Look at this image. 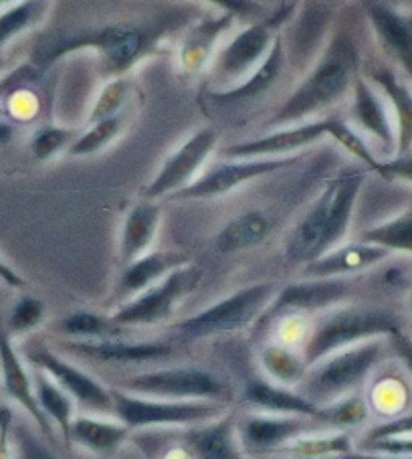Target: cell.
<instances>
[{"mask_svg": "<svg viewBox=\"0 0 412 459\" xmlns=\"http://www.w3.org/2000/svg\"><path fill=\"white\" fill-rule=\"evenodd\" d=\"M130 98V82L125 77H114L107 79L103 90L99 91L98 100L91 108L90 116H87L85 124H93V122H101L107 120V117L120 116L124 114V106Z\"/></svg>", "mask_w": 412, "mask_h": 459, "instance_id": "obj_42", "label": "cell"}, {"mask_svg": "<svg viewBox=\"0 0 412 459\" xmlns=\"http://www.w3.org/2000/svg\"><path fill=\"white\" fill-rule=\"evenodd\" d=\"M391 255V251L360 239L354 243H342L339 247L326 253V255H322L320 259L312 261V264L304 265V278H346V275L366 272V269L382 264V261H386Z\"/></svg>", "mask_w": 412, "mask_h": 459, "instance_id": "obj_27", "label": "cell"}, {"mask_svg": "<svg viewBox=\"0 0 412 459\" xmlns=\"http://www.w3.org/2000/svg\"><path fill=\"white\" fill-rule=\"evenodd\" d=\"M330 459H412V455H386V454H372V451L354 449L350 454L330 457Z\"/></svg>", "mask_w": 412, "mask_h": 459, "instance_id": "obj_52", "label": "cell"}, {"mask_svg": "<svg viewBox=\"0 0 412 459\" xmlns=\"http://www.w3.org/2000/svg\"><path fill=\"white\" fill-rule=\"evenodd\" d=\"M391 342V348L394 351V354L399 356V360L402 362L404 370H407L408 377L412 378V338H408L404 332H396L394 336L388 338Z\"/></svg>", "mask_w": 412, "mask_h": 459, "instance_id": "obj_50", "label": "cell"}, {"mask_svg": "<svg viewBox=\"0 0 412 459\" xmlns=\"http://www.w3.org/2000/svg\"><path fill=\"white\" fill-rule=\"evenodd\" d=\"M13 138H14V126L9 120H4V117H0V146L11 144Z\"/></svg>", "mask_w": 412, "mask_h": 459, "instance_id": "obj_53", "label": "cell"}, {"mask_svg": "<svg viewBox=\"0 0 412 459\" xmlns=\"http://www.w3.org/2000/svg\"><path fill=\"white\" fill-rule=\"evenodd\" d=\"M33 383L39 407L49 419L55 431H59L63 446L71 449V425L77 417V403L43 370L33 368Z\"/></svg>", "mask_w": 412, "mask_h": 459, "instance_id": "obj_30", "label": "cell"}, {"mask_svg": "<svg viewBox=\"0 0 412 459\" xmlns=\"http://www.w3.org/2000/svg\"><path fill=\"white\" fill-rule=\"evenodd\" d=\"M408 386L400 377L382 375L370 385L368 389V407L372 413L384 419H394L407 413L408 407Z\"/></svg>", "mask_w": 412, "mask_h": 459, "instance_id": "obj_37", "label": "cell"}, {"mask_svg": "<svg viewBox=\"0 0 412 459\" xmlns=\"http://www.w3.org/2000/svg\"><path fill=\"white\" fill-rule=\"evenodd\" d=\"M45 318H47V304L43 299L37 296L22 294L17 302L13 304L4 326L14 338V336H22L37 330L45 322Z\"/></svg>", "mask_w": 412, "mask_h": 459, "instance_id": "obj_41", "label": "cell"}, {"mask_svg": "<svg viewBox=\"0 0 412 459\" xmlns=\"http://www.w3.org/2000/svg\"><path fill=\"white\" fill-rule=\"evenodd\" d=\"M202 281V269L186 264L174 269L164 280L154 283L152 288L140 291L128 302H124L109 314L116 324L124 328L156 326L170 320L180 304L193 296Z\"/></svg>", "mask_w": 412, "mask_h": 459, "instance_id": "obj_10", "label": "cell"}, {"mask_svg": "<svg viewBox=\"0 0 412 459\" xmlns=\"http://www.w3.org/2000/svg\"><path fill=\"white\" fill-rule=\"evenodd\" d=\"M0 389L33 419V423L45 435V439L57 441V431L39 407L33 373L29 370L25 356L19 352L14 338L6 330L3 320H0Z\"/></svg>", "mask_w": 412, "mask_h": 459, "instance_id": "obj_16", "label": "cell"}, {"mask_svg": "<svg viewBox=\"0 0 412 459\" xmlns=\"http://www.w3.org/2000/svg\"><path fill=\"white\" fill-rule=\"evenodd\" d=\"M352 106L350 117L352 126L358 132L366 134L376 144L384 150V154L391 158L396 152V130L394 120L388 108V101L376 85H372L362 74L354 82L352 87Z\"/></svg>", "mask_w": 412, "mask_h": 459, "instance_id": "obj_20", "label": "cell"}, {"mask_svg": "<svg viewBox=\"0 0 412 459\" xmlns=\"http://www.w3.org/2000/svg\"><path fill=\"white\" fill-rule=\"evenodd\" d=\"M162 225V204L142 196L128 209L122 223L120 241H117V261L128 265L138 257L152 251V245Z\"/></svg>", "mask_w": 412, "mask_h": 459, "instance_id": "obj_25", "label": "cell"}, {"mask_svg": "<svg viewBox=\"0 0 412 459\" xmlns=\"http://www.w3.org/2000/svg\"><path fill=\"white\" fill-rule=\"evenodd\" d=\"M400 330V322L396 320V316L384 307L339 304L313 324L299 352L309 368L344 348L374 338H391Z\"/></svg>", "mask_w": 412, "mask_h": 459, "instance_id": "obj_4", "label": "cell"}, {"mask_svg": "<svg viewBox=\"0 0 412 459\" xmlns=\"http://www.w3.org/2000/svg\"><path fill=\"white\" fill-rule=\"evenodd\" d=\"M190 264V257L180 251H148L146 255L122 267L120 278L116 281L114 299L117 306L128 302L140 291L152 288L154 283L164 280L174 269Z\"/></svg>", "mask_w": 412, "mask_h": 459, "instance_id": "obj_26", "label": "cell"}, {"mask_svg": "<svg viewBox=\"0 0 412 459\" xmlns=\"http://www.w3.org/2000/svg\"><path fill=\"white\" fill-rule=\"evenodd\" d=\"M410 310H412V283H410Z\"/></svg>", "mask_w": 412, "mask_h": 459, "instance_id": "obj_56", "label": "cell"}, {"mask_svg": "<svg viewBox=\"0 0 412 459\" xmlns=\"http://www.w3.org/2000/svg\"><path fill=\"white\" fill-rule=\"evenodd\" d=\"M30 367L43 370L65 391L77 407L93 415H114L112 386L103 385L98 377L79 368L77 364L63 359L61 354L51 351L49 346H33L27 351Z\"/></svg>", "mask_w": 412, "mask_h": 459, "instance_id": "obj_14", "label": "cell"}, {"mask_svg": "<svg viewBox=\"0 0 412 459\" xmlns=\"http://www.w3.org/2000/svg\"><path fill=\"white\" fill-rule=\"evenodd\" d=\"M53 332L65 336L69 340H106V338H120L124 326L116 324L112 316L91 312V310H77L53 324Z\"/></svg>", "mask_w": 412, "mask_h": 459, "instance_id": "obj_34", "label": "cell"}, {"mask_svg": "<svg viewBox=\"0 0 412 459\" xmlns=\"http://www.w3.org/2000/svg\"><path fill=\"white\" fill-rule=\"evenodd\" d=\"M132 429L103 415H77L71 425V447L79 446L95 455L116 454L130 439Z\"/></svg>", "mask_w": 412, "mask_h": 459, "instance_id": "obj_29", "label": "cell"}, {"mask_svg": "<svg viewBox=\"0 0 412 459\" xmlns=\"http://www.w3.org/2000/svg\"><path fill=\"white\" fill-rule=\"evenodd\" d=\"M114 394V417L132 431L148 429V427H190L196 423L210 421L227 413L231 405L212 401H176L146 397L112 386Z\"/></svg>", "mask_w": 412, "mask_h": 459, "instance_id": "obj_8", "label": "cell"}, {"mask_svg": "<svg viewBox=\"0 0 412 459\" xmlns=\"http://www.w3.org/2000/svg\"><path fill=\"white\" fill-rule=\"evenodd\" d=\"M328 138L334 140L339 148L346 150L352 158H356L368 172L376 174L380 160L376 154L372 152L364 134L356 130L352 124H348L338 116H328Z\"/></svg>", "mask_w": 412, "mask_h": 459, "instance_id": "obj_39", "label": "cell"}, {"mask_svg": "<svg viewBox=\"0 0 412 459\" xmlns=\"http://www.w3.org/2000/svg\"><path fill=\"white\" fill-rule=\"evenodd\" d=\"M360 451H372V454H386V455H412V435L410 437H392L380 439L366 446H358Z\"/></svg>", "mask_w": 412, "mask_h": 459, "instance_id": "obj_48", "label": "cell"}, {"mask_svg": "<svg viewBox=\"0 0 412 459\" xmlns=\"http://www.w3.org/2000/svg\"><path fill=\"white\" fill-rule=\"evenodd\" d=\"M63 346L71 354L82 356L87 360L103 364H142L162 360L174 352L168 342H154V340H124L106 338V340H65Z\"/></svg>", "mask_w": 412, "mask_h": 459, "instance_id": "obj_24", "label": "cell"}, {"mask_svg": "<svg viewBox=\"0 0 412 459\" xmlns=\"http://www.w3.org/2000/svg\"><path fill=\"white\" fill-rule=\"evenodd\" d=\"M180 439L190 459H249L241 446L239 425L231 413L186 427Z\"/></svg>", "mask_w": 412, "mask_h": 459, "instance_id": "obj_21", "label": "cell"}, {"mask_svg": "<svg viewBox=\"0 0 412 459\" xmlns=\"http://www.w3.org/2000/svg\"><path fill=\"white\" fill-rule=\"evenodd\" d=\"M259 367L267 381L296 389L307 373V364L297 348L269 342L259 351Z\"/></svg>", "mask_w": 412, "mask_h": 459, "instance_id": "obj_33", "label": "cell"}, {"mask_svg": "<svg viewBox=\"0 0 412 459\" xmlns=\"http://www.w3.org/2000/svg\"><path fill=\"white\" fill-rule=\"evenodd\" d=\"M293 3H283L273 14L253 21L239 35H235L223 49L217 51L209 67L212 90H228L243 83L261 67L271 53L275 39L281 35L283 22L293 13Z\"/></svg>", "mask_w": 412, "mask_h": 459, "instance_id": "obj_7", "label": "cell"}, {"mask_svg": "<svg viewBox=\"0 0 412 459\" xmlns=\"http://www.w3.org/2000/svg\"><path fill=\"white\" fill-rule=\"evenodd\" d=\"M384 340L388 338H374L326 356L307 368L296 389L322 407L356 393L382 360Z\"/></svg>", "mask_w": 412, "mask_h": 459, "instance_id": "obj_5", "label": "cell"}, {"mask_svg": "<svg viewBox=\"0 0 412 459\" xmlns=\"http://www.w3.org/2000/svg\"><path fill=\"white\" fill-rule=\"evenodd\" d=\"M267 330L273 332V342L299 351L312 330V324L305 314H283L269 324Z\"/></svg>", "mask_w": 412, "mask_h": 459, "instance_id": "obj_44", "label": "cell"}, {"mask_svg": "<svg viewBox=\"0 0 412 459\" xmlns=\"http://www.w3.org/2000/svg\"><path fill=\"white\" fill-rule=\"evenodd\" d=\"M297 162V156L288 158H227L206 169L193 185L172 195L168 201H215L239 191L253 180L289 169Z\"/></svg>", "mask_w": 412, "mask_h": 459, "instance_id": "obj_11", "label": "cell"}, {"mask_svg": "<svg viewBox=\"0 0 412 459\" xmlns=\"http://www.w3.org/2000/svg\"><path fill=\"white\" fill-rule=\"evenodd\" d=\"M125 130V116H114L107 120L85 124V128L79 132L77 140L71 144L67 154L71 158H85L99 154L107 146H112L114 142L122 136Z\"/></svg>", "mask_w": 412, "mask_h": 459, "instance_id": "obj_38", "label": "cell"}, {"mask_svg": "<svg viewBox=\"0 0 412 459\" xmlns=\"http://www.w3.org/2000/svg\"><path fill=\"white\" fill-rule=\"evenodd\" d=\"M120 389L146 394V397L176 399V401H212L231 405L235 386L228 378L215 370L201 367H170L148 370L130 377Z\"/></svg>", "mask_w": 412, "mask_h": 459, "instance_id": "obj_9", "label": "cell"}, {"mask_svg": "<svg viewBox=\"0 0 412 459\" xmlns=\"http://www.w3.org/2000/svg\"><path fill=\"white\" fill-rule=\"evenodd\" d=\"M320 425L322 423L307 417L261 413V411H257V413L245 417L239 423V437L245 451L275 455L277 449L288 446L289 441L301 437V435L318 431L315 427Z\"/></svg>", "mask_w": 412, "mask_h": 459, "instance_id": "obj_19", "label": "cell"}, {"mask_svg": "<svg viewBox=\"0 0 412 459\" xmlns=\"http://www.w3.org/2000/svg\"><path fill=\"white\" fill-rule=\"evenodd\" d=\"M279 288L281 286L277 281L251 283V286L236 290L227 298H220L219 302L204 307V310L190 316V318L178 322L174 330H176L178 338L186 340V342L247 330L255 326L269 304L273 302Z\"/></svg>", "mask_w": 412, "mask_h": 459, "instance_id": "obj_6", "label": "cell"}, {"mask_svg": "<svg viewBox=\"0 0 412 459\" xmlns=\"http://www.w3.org/2000/svg\"><path fill=\"white\" fill-rule=\"evenodd\" d=\"M328 138V117L320 120L301 122L293 126H283L263 136L235 142L223 150L225 158H288L297 156V152L312 148L320 140Z\"/></svg>", "mask_w": 412, "mask_h": 459, "instance_id": "obj_17", "label": "cell"}, {"mask_svg": "<svg viewBox=\"0 0 412 459\" xmlns=\"http://www.w3.org/2000/svg\"><path fill=\"white\" fill-rule=\"evenodd\" d=\"M170 29L172 17L144 22L122 21L93 29L65 30L61 35L43 37L35 47L30 63L45 71L71 53L93 51L98 55L103 77H125L138 63L164 53L162 43Z\"/></svg>", "mask_w": 412, "mask_h": 459, "instance_id": "obj_1", "label": "cell"}, {"mask_svg": "<svg viewBox=\"0 0 412 459\" xmlns=\"http://www.w3.org/2000/svg\"><path fill=\"white\" fill-rule=\"evenodd\" d=\"M326 407L331 429H352V427H358L366 421L372 413L366 397H360L358 393L346 394V397L330 403Z\"/></svg>", "mask_w": 412, "mask_h": 459, "instance_id": "obj_43", "label": "cell"}, {"mask_svg": "<svg viewBox=\"0 0 412 459\" xmlns=\"http://www.w3.org/2000/svg\"><path fill=\"white\" fill-rule=\"evenodd\" d=\"M220 134L215 128H201L182 142L172 154L166 156L160 170L144 188V196L152 201L170 199L172 195L180 193L182 188L201 177L209 158L215 152Z\"/></svg>", "mask_w": 412, "mask_h": 459, "instance_id": "obj_13", "label": "cell"}, {"mask_svg": "<svg viewBox=\"0 0 412 459\" xmlns=\"http://www.w3.org/2000/svg\"><path fill=\"white\" fill-rule=\"evenodd\" d=\"M271 233V221L263 211H245L241 215L228 221L215 237V247L219 253L247 251L263 243Z\"/></svg>", "mask_w": 412, "mask_h": 459, "instance_id": "obj_31", "label": "cell"}, {"mask_svg": "<svg viewBox=\"0 0 412 459\" xmlns=\"http://www.w3.org/2000/svg\"><path fill=\"white\" fill-rule=\"evenodd\" d=\"M13 421V411L9 407H0V459H14Z\"/></svg>", "mask_w": 412, "mask_h": 459, "instance_id": "obj_49", "label": "cell"}, {"mask_svg": "<svg viewBox=\"0 0 412 459\" xmlns=\"http://www.w3.org/2000/svg\"><path fill=\"white\" fill-rule=\"evenodd\" d=\"M51 0H21L0 13V51L14 39L37 27L49 13Z\"/></svg>", "mask_w": 412, "mask_h": 459, "instance_id": "obj_36", "label": "cell"}, {"mask_svg": "<svg viewBox=\"0 0 412 459\" xmlns=\"http://www.w3.org/2000/svg\"><path fill=\"white\" fill-rule=\"evenodd\" d=\"M285 69H288V57H285L283 35H279L275 39L267 59L243 83L228 87V90H212V87H206L201 93V106L204 109V116L209 114L210 117L223 120L227 116H236L239 112H245V109H251L253 106L261 104L267 98V93H271L277 83L281 82Z\"/></svg>", "mask_w": 412, "mask_h": 459, "instance_id": "obj_12", "label": "cell"}, {"mask_svg": "<svg viewBox=\"0 0 412 459\" xmlns=\"http://www.w3.org/2000/svg\"><path fill=\"white\" fill-rule=\"evenodd\" d=\"M202 3H209L220 9V13H228L243 21H259L269 14L259 0H202Z\"/></svg>", "mask_w": 412, "mask_h": 459, "instance_id": "obj_46", "label": "cell"}, {"mask_svg": "<svg viewBox=\"0 0 412 459\" xmlns=\"http://www.w3.org/2000/svg\"><path fill=\"white\" fill-rule=\"evenodd\" d=\"M364 9L380 51L400 67L412 85V13H402L382 0H366Z\"/></svg>", "mask_w": 412, "mask_h": 459, "instance_id": "obj_18", "label": "cell"}, {"mask_svg": "<svg viewBox=\"0 0 412 459\" xmlns=\"http://www.w3.org/2000/svg\"><path fill=\"white\" fill-rule=\"evenodd\" d=\"M360 241L378 245L391 253L412 255V204L400 211L399 215L366 229L360 235Z\"/></svg>", "mask_w": 412, "mask_h": 459, "instance_id": "obj_35", "label": "cell"}, {"mask_svg": "<svg viewBox=\"0 0 412 459\" xmlns=\"http://www.w3.org/2000/svg\"><path fill=\"white\" fill-rule=\"evenodd\" d=\"M14 3H21V0H0V4H14Z\"/></svg>", "mask_w": 412, "mask_h": 459, "instance_id": "obj_55", "label": "cell"}, {"mask_svg": "<svg viewBox=\"0 0 412 459\" xmlns=\"http://www.w3.org/2000/svg\"><path fill=\"white\" fill-rule=\"evenodd\" d=\"M412 435V413H404L400 417L386 419L384 423L374 425L372 429L366 431L360 446H366V443H374L380 439H392V437H410Z\"/></svg>", "mask_w": 412, "mask_h": 459, "instance_id": "obj_45", "label": "cell"}, {"mask_svg": "<svg viewBox=\"0 0 412 459\" xmlns=\"http://www.w3.org/2000/svg\"><path fill=\"white\" fill-rule=\"evenodd\" d=\"M376 174L388 182H407L412 185V152L394 154L386 160H380Z\"/></svg>", "mask_w": 412, "mask_h": 459, "instance_id": "obj_47", "label": "cell"}, {"mask_svg": "<svg viewBox=\"0 0 412 459\" xmlns=\"http://www.w3.org/2000/svg\"><path fill=\"white\" fill-rule=\"evenodd\" d=\"M77 128L45 124L33 132V136L29 140V150L37 162H49L61 152H67L71 144L77 140Z\"/></svg>", "mask_w": 412, "mask_h": 459, "instance_id": "obj_40", "label": "cell"}, {"mask_svg": "<svg viewBox=\"0 0 412 459\" xmlns=\"http://www.w3.org/2000/svg\"><path fill=\"white\" fill-rule=\"evenodd\" d=\"M235 21L233 14L220 13L215 17L201 19L196 25L190 27L178 47L176 61L180 74L186 79H193L209 71L217 55L219 41L231 30Z\"/></svg>", "mask_w": 412, "mask_h": 459, "instance_id": "obj_23", "label": "cell"}, {"mask_svg": "<svg viewBox=\"0 0 412 459\" xmlns=\"http://www.w3.org/2000/svg\"><path fill=\"white\" fill-rule=\"evenodd\" d=\"M0 281L13 290L27 288V280L22 278V275L9 264V261H4V257H0Z\"/></svg>", "mask_w": 412, "mask_h": 459, "instance_id": "obj_51", "label": "cell"}, {"mask_svg": "<svg viewBox=\"0 0 412 459\" xmlns=\"http://www.w3.org/2000/svg\"><path fill=\"white\" fill-rule=\"evenodd\" d=\"M360 45L350 29L339 27L323 47L320 59L301 79L291 96L267 117L265 128L312 122L315 116L338 106L350 96L354 82L360 75Z\"/></svg>", "mask_w": 412, "mask_h": 459, "instance_id": "obj_2", "label": "cell"}, {"mask_svg": "<svg viewBox=\"0 0 412 459\" xmlns=\"http://www.w3.org/2000/svg\"><path fill=\"white\" fill-rule=\"evenodd\" d=\"M366 169L344 170L326 180L322 193L301 212L283 241V255L291 265H307L346 243Z\"/></svg>", "mask_w": 412, "mask_h": 459, "instance_id": "obj_3", "label": "cell"}, {"mask_svg": "<svg viewBox=\"0 0 412 459\" xmlns=\"http://www.w3.org/2000/svg\"><path fill=\"white\" fill-rule=\"evenodd\" d=\"M348 294H350V286L342 278H305L296 283H288V286L279 288L273 302L269 304L253 328H255V332H265L269 324L283 314L312 316L315 312H328L331 307L344 304Z\"/></svg>", "mask_w": 412, "mask_h": 459, "instance_id": "obj_15", "label": "cell"}, {"mask_svg": "<svg viewBox=\"0 0 412 459\" xmlns=\"http://www.w3.org/2000/svg\"><path fill=\"white\" fill-rule=\"evenodd\" d=\"M241 401L247 403V405L255 411H261V413L307 417L322 423L323 427H330V413L326 405L322 407L318 403L309 401L305 394H301L297 389L281 386L267 381V378L249 381L245 385Z\"/></svg>", "mask_w": 412, "mask_h": 459, "instance_id": "obj_22", "label": "cell"}, {"mask_svg": "<svg viewBox=\"0 0 412 459\" xmlns=\"http://www.w3.org/2000/svg\"><path fill=\"white\" fill-rule=\"evenodd\" d=\"M368 82L378 87L391 108L396 130V152H412V85L404 82L392 69L378 65L370 69Z\"/></svg>", "mask_w": 412, "mask_h": 459, "instance_id": "obj_28", "label": "cell"}, {"mask_svg": "<svg viewBox=\"0 0 412 459\" xmlns=\"http://www.w3.org/2000/svg\"><path fill=\"white\" fill-rule=\"evenodd\" d=\"M354 437L350 429L313 431L289 441L288 446L275 451V455H288L296 459H330L354 451Z\"/></svg>", "mask_w": 412, "mask_h": 459, "instance_id": "obj_32", "label": "cell"}, {"mask_svg": "<svg viewBox=\"0 0 412 459\" xmlns=\"http://www.w3.org/2000/svg\"><path fill=\"white\" fill-rule=\"evenodd\" d=\"M6 63H9V59H6V55L0 51V74L6 69Z\"/></svg>", "mask_w": 412, "mask_h": 459, "instance_id": "obj_54", "label": "cell"}]
</instances>
